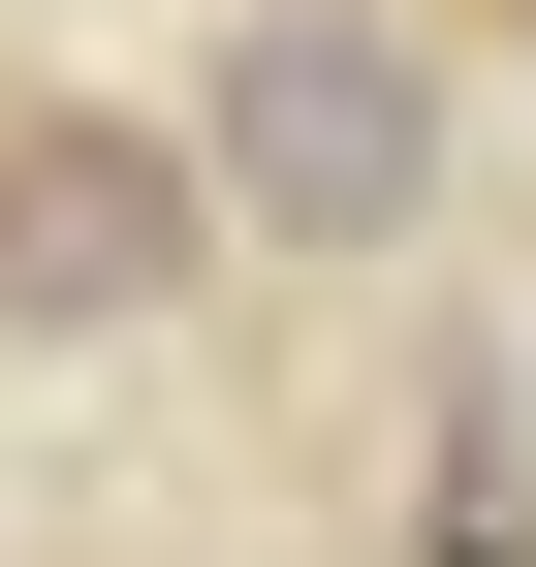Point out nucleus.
Returning a JSON list of instances; mask_svg holds the SVG:
<instances>
[{"mask_svg": "<svg viewBox=\"0 0 536 567\" xmlns=\"http://www.w3.org/2000/svg\"><path fill=\"white\" fill-rule=\"evenodd\" d=\"M379 567H536V410H505V379H442V410H411V473H379Z\"/></svg>", "mask_w": 536, "mask_h": 567, "instance_id": "7ed1b4c3", "label": "nucleus"}, {"mask_svg": "<svg viewBox=\"0 0 536 567\" xmlns=\"http://www.w3.org/2000/svg\"><path fill=\"white\" fill-rule=\"evenodd\" d=\"M442 32H536V0H442Z\"/></svg>", "mask_w": 536, "mask_h": 567, "instance_id": "20e7f679", "label": "nucleus"}, {"mask_svg": "<svg viewBox=\"0 0 536 567\" xmlns=\"http://www.w3.org/2000/svg\"><path fill=\"white\" fill-rule=\"evenodd\" d=\"M221 126L158 95H0V347H189V284H221Z\"/></svg>", "mask_w": 536, "mask_h": 567, "instance_id": "f03ea898", "label": "nucleus"}, {"mask_svg": "<svg viewBox=\"0 0 536 567\" xmlns=\"http://www.w3.org/2000/svg\"><path fill=\"white\" fill-rule=\"evenodd\" d=\"M189 126H221V221L252 252H316V284L442 252V0H252Z\"/></svg>", "mask_w": 536, "mask_h": 567, "instance_id": "f257e3e1", "label": "nucleus"}]
</instances>
